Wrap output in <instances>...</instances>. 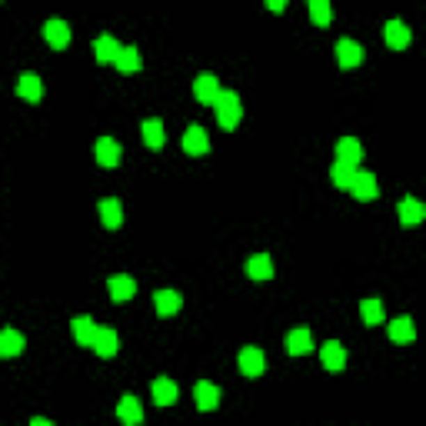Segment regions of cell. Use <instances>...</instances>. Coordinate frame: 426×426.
<instances>
[{"mask_svg": "<svg viewBox=\"0 0 426 426\" xmlns=\"http://www.w3.org/2000/svg\"><path fill=\"white\" fill-rule=\"evenodd\" d=\"M213 106H216V120H220V127H237L240 123V117H244V106H240V97L233 90H220V97L213 100Z\"/></svg>", "mask_w": 426, "mask_h": 426, "instance_id": "obj_1", "label": "cell"}, {"mask_svg": "<svg viewBox=\"0 0 426 426\" xmlns=\"http://www.w3.org/2000/svg\"><path fill=\"white\" fill-rule=\"evenodd\" d=\"M350 194L356 200H373L377 194H380L377 177H373V173H366V170H356V173H353V183H350Z\"/></svg>", "mask_w": 426, "mask_h": 426, "instance_id": "obj_2", "label": "cell"}, {"mask_svg": "<svg viewBox=\"0 0 426 426\" xmlns=\"http://www.w3.org/2000/svg\"><path fill=\"white\" fill-rule=\"evenodd\" d=\"M336 61H340V67H360L363 63V47L350 37L336 40Z\"/></svg>", "mask_w": 426, "mask_h": 426, "instance_id": "obj_3", "label": "cell"}, {"mask_svg": "<svg viewBox=\"0 0 426 426\" xmlns=\"http://www.w3.org/2000/svg\"><path fill=\"white\" fill-rule=\"evenodd\" d=\"M396 213H400V223L403 227H413V223L426 220V203H420V200H413V197H403L400 207H396Z\"/></svg>", "mask_w": 426, "mask_h": 426, "instance_id": "obj_4", "label": "cell"}, {"mask_svg": "<svg viewBox=\"0 0 426 426\" xmlns=\"http://www.w3.org/2000/svg\"><path fill=\"white\" fill-rule=\"evenodd\" d=\"M183 150L194 153V157H200V153L210 150V137H207V130H203L200 123H194V127L183 134Z\"/></svg>", "mask_w": 426, "mask_h": 426, "instance_id": "obj_5", "label": "cell"}, {"mask_svg": "<svg viewBox=\"0 0 426 426\" xmlns=\"http://www.w3.org/2000/svg\"><path fill=\"white\" fill-rule=\"evenodd\" d=\"M383 37H386V44L393 47V50H403V47H410V40H413L410 27H407L403 20H390V24L383 27Z\"/></svg>", "mask_w": 426, "mask_h": 426, "instance_id": "obj_6", "label": "cell"}, {"mask_svg": "<svg viewBox=\"0 0 426 426\" xmlns=\"http://www.w3.org/2000/svg\"><path fill=\"white\" fill-rule=\"evenodd\" d=\"M240 373L244 377H260L263 373V366H267V360H263V353L257 350V347H246V350H240Z\"/></svg>", "mask_w": 426, "mask_h": 426, "instance_id": "obj_7", "label": "cell"}, {"mask_svg": "<svg viewBox=\"0 0 426 426\" xmlns=\"http://www.w3.org/2000/svg\"><path fill=\"white\" fill-rule=\"evenodd\" d=\"M97 164H100V167H117V164H120V143L113 137L97 140Z\"/></svg>", "mask_w": 426, "mask_h": 426, "instance_id": "obj_8", "label": "cell"}, {"mask_svg": "<svg viewBox=\"0 0 426 426\" xmlns=\"http://www.w3.org/2000/svg\"><path fill=\"white\" fill-rule=\"evenodd\" d=\"M44 37H47V44L54 47V50H63V47L70 44V27H67L63 20H47Z\"/></svg>", "mask_w": 426, "mask_h": 426, "instance_id": "obj_9", "label": "cell"}, {"mask_svg": "<svg viewBox=\"0 0 426 426\" xmlns=\"http://www.w3.org/2000/svg\"><path fill=\"white\" fill-rule=\"evenodd\" d=\"M180 303L183 300L177 290H157V293H153V306H157L160 317H173V313L180 310Z\"/></svg>", "mask_w": 426, "mask_h": 426, "instance_id": "obj_10", "label": "cell"}, {"mask_svg": "<svg viewBox=\"0 0 426 426\" xmlns=\"http://www.w3.org/2000/svg\"><path fill=\"white\" fill-rule=\"evenodd\" d=\"M194 93H197L200 104H213L216 97H220V84H216V77L213 74H200L194 80Z\"/></svg>", "mask_w": 426, "mask_h": 426, "instance_id": "obj_11", "label": "cell"}, {"mask_svg": "<svg viewBox=\"0 0 426 426\" xmlns=\"http://www.w3.org/2000/svg\"><path fill=\"white\" fill-rule=\"evenodd\" d=\"M194 400H197L200 410H216V407H220V390H216L213 383L200 380L197 386H194Z\"/></svg>", "mask_w": 426, "mask_h": 426, "instance_id": "obj_12", "label": "cell"}, {"mask_svg": "<svg viewBox=\"0 0 426 426\" xmlns=\"http://www.w3.org/2000/svg\"><path fill=\"white\" fill-rule=\"evenodd\" d=\"M106 290H110V297L117 300V303H123V300H130L134 293H137V283H134V276H110V283H106Z\"/></svg>", "mask_w": 426, "mask_h": 426, "instance_id": "obj_13", "label": "cell"}, {"mask_svg": "<svg viewBox=\"0 0 426 426\" xmlns=\"http://www.w3.org/2000/svg\"><path fill=\"white\" fill-rule=\"evenodd\" d=\"M120 50L123 47L117 44V40H113V37H110V33H104V37H97V44H93V54H97V61L100 63H117V57H120Z\"/></svg>", "mask_w": 426, "mask_h": 426, "instance_id": "obj_14", "label": "cell"}, {"mask_svg": "<svg viewBox=\"0 0 426 426\" xmlns=\"http://www.w3.org/2000/svg\"><path fill=\"white\" fill-rule=\"evenodd\" d=\"M246 276L250 280H270L274 276V260L267 253H257V257L246 260Z\"/></svg>", "mask_w": 426, "mask_h": 426, "instance_id": "obj_15", "label": "cell"}, {"mask_svg": "<svg viewBox=\"0 0 426 426\" xmlns=\"http://www.w3.org/2000/svg\"><path fill=\"white\" fill-rule=\"evenodd\" d=\"M320 356H323L326 370H343V363H347V347H340L336 340H330V343H323Z\"/></svg>", "mask_w": 426, "mask_h": 426, "instance_id": "obj_16", "label": "cell"}, {"mask_svg": "<svg viewBox=\"0 0 426 426\" xmlns=\"http://www.w3.org/2000/svg\"><path fill=\"white\" fill-rule=\"evenodd\" d=\"M287 350L293 353V356H303V353L313 350V336H310V330H290L287 333Z\"/></svg>", "mask_w": 426, "mask_h": 426, "instance_id": "obj_17", "label": "cell"}, {"mask_svg": "<svg viewBox=\"0 0 426 426\" xmlns=\"http://www.w3.org/2000/svg\"><path fill=\"white\" fill-rule=\"evenodd\" d=\"M74 336H77V343L80 347H93V340H97V330L100 326H93V320L90 317H74Z\"/></svg>", "mask_w": 426, "mask_h": 426, "instance_id": "obj_18", "label": "cell"}, {"mask_svg": "<svg viewBox=\"0 0 426 426\" xmlns=\"http://www.w3.org/2000/svg\"><path fill=\"white\" fill-rule=\"evenodd\" d=\"M117 330H110V326H100L97 330V340H93V350L100 353V356H117Z\"/></svg>", "mask_w": 426, "mask_h": 426, "instance_id": "obj_19", "label": "cell"}, {"mask_svg": "<svg viewBox=\"0 0 426 426\" xmlns=\"http://www.w3.org/2000/svg\"><path fill=\"white\" fill-rule=\"evenodd\" d=\"M100 220H104V227H120L123 223V207L117 197H106L100 200Z\"/></svg>", "mask_w": 426, "mask_h": 426, "instance_id": "obj_20", "label": "cell"}, {"mask_svg": "<svg viewBox=\"0 0 426 426\" xmlns=\"http://www.w3.org/2000/svg\"><path fill=\"white\" fill-rule=\"evenodd\" d=\"M360 157H363V147H360V140L356 137H343L336 143V160H347V164H360Z\"/></svg>", "mask_w": 426, "mask_h": 426, "instance_id": "obj_21", "label": "cell"}, {"mask_svg": "<svg viewBox=\"0 0 426 426\" xmlns=\"http://www.w3.org/2000/svg\"><path fill=\"white\" fill-rule=\"evenodd\" d=\"M17 93H20L24 100H31V104H37V100L44 97V87H40V77H37V74H24V77H20V84H17Z\"/></svg>", "mask_w": 426, "mask_h": 426, "instance_id": "obj_22", "label": "cell"}, {"mask_svg": "<svg viewBox=\"0 0 426 426\" xmlns=\"http://www.w3.org/2000/svg\"><path fill=\"white\" fill-rule=\"evenodd\" d=\"M117 416H120V420H123L127 426H137L140 420H143V410H140L137 396H123L120 407H117Z\"/></svg>", "mask_w": 426, "mask_h": 426, "instance_id": "obj_23", "label": "cell"}, {"mask_svg": "<svg viewBox=\"0 0 426 426\" xmlns=\"http://www.w3.org/2000/svg\"><path fill=\"white\" fill-rule=\"evenodd\" d=\"M413 336H416V330H413V320L410 317L390 320V340H396V343H410Z\"/></svg>", "mask_w": 426, "mask_h": 426, "instance_id": "obj_24", "label": "cell"}, {"mask_svg": "<svg viewBox=\"0 0 426 426\" xmlns=\"http://www.w3.org/2000/svg\"><path fill=\"white\" fill-rule=\"evenodd\" d=\"M164 140H167V134H164V123L160 120H143V143L147 147H153V150H160L164 147Z\"/></svg>", "mask_w": 426, "mask_h": 426, "instance_id": "obj_25", "label": "cell"}, {"mask_svg": "<svg viewBox=\"0 0 426 426\" xmlns=\"http://www.w3.org/2000/svg\"><path fill=\"white\" fill-rule=\"evenodd\" d=\"M153 400L160 403V407H170V403H177V383L173 380H153Z\"/></svg>", "mask_w": 426, "mask_h": 426, "instance_id": "obj_26", "label": "cell"}, {"mask_svg": "<svg viewBox=\"0 0 426 426\" xmlns=\"http://www.w3.org/2000/svg\"><path fill=\"white\" fill-rule=\"evenodd\" d=\"M353 173H356V167H353V164H347V160H336L333 170H330V177H333V183L340 187V190H350Z\"/></svg>", "mask_w": 426, "mask_h": 426, "instance_id": "obj_27", "label": "cell"}, {"mask_svg": "<svg viewBox=\"0 0 426 426\" xmlns=\"http://www.w3.org/2000/svg\"><path fill=\"white\" fill-rule=\"evenodd\" d=\"M117 70H120V74H137L140 70V50L137 47H123L120 57H117Z\"/></svg>", "mask_w": 426, "mask_h": 426, "instance_id": "obj_28", "label": "cell"}, {"mask_svg": "<svg viewBox=\"0 0 426 426\" xmlns=\"http://www.w3.org/2000/svg\"><path fill=\"white\" fill-rule=\"evenodd\" d=\"M20 350H24V336L17 333V330H3L0 333V353L3 356H17Z\"/></svg>", "mask_w": 426, "mask_h": 426, "instance_id": "obj_29", "label": "cell"}, {"mask_svg": "<svg viewBox=\"0 0 426 426\" xmlns=\"http://www.w3.org/2000/svg\"><path fill=\"white\" fill-rule=\"evenodd\" d=\"M310 17L317 27H326L333 20V10H330V0H310Z\"/></svg>", "mask_w": 426, "mask_h": 426, "instance_id": "obj_30", "label": "cell"}, {"mask_svg": "<svg viewBox=\"0 0 426 426\" xmlns=\"http://www.w3.org/2000/svg\"><path fill=\"white\" fill-rule=\"evenodd\" d=\"M360 313H363V320L370 323V326L383 323V303L380 300H363V303H360Z\"/></svg>", "mask_w": 426, "mask_h": 426, "instance_id": "obj_31", "label": "cell"}, {"mask_svg": "<svg viewBox=\"0 0 426 426\" xmlns=\"http://www.w3.org/2000/svg\"><path fill=\"white\" fill-rule=\"evenodd\" d=\"M267 7H270V10H276V14H280V10L287 7V0H267Z\"/></svg>", "mask_w": 426, "mask_h": 426, "instance_id": "obj_32", "label": "cell"}]
</instances>
